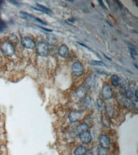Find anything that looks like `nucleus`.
Returning <instances> with one entry per match:
<instances>
[{"instance_id":"obj_9","label":"nucleus","mask_w":138,"mask_h":155,"mask_svg":"<svg viewBox=\"0 0 138 155\" xmlns=\"http://www.w3.org/2000/svg\"><path fill=\"white\" fill-rule=\"evenodd\" d=\"M58 53L59 55L63 57V58H66L69 55V49L66 45H62L59 47L58 50Z\"/></svg>"},{"instance_id":"obj_19","label":"nucleus","mask_w":138,"mask_h":155,"mask_svg":"<svg viewBox=\"0 0 138 155\" xmlns=\"http://www.w3.org/2000/svg\"><path fill=\"white\" fill-rule=\"evenodd\" d=\"M99 155H106L108 154V152L106 150V149L100 147L99 150Z\"/></svg>"},{"instance_id":"obj_11","label":"nucleus","mask_w":138,"mask_h":155,"mask_svg":"<svg viewBox=\"0 0 138 155\" xmlns=\"http://www.w3.org/2000/svg\"><path fill=\"white\" fill-rule=\"evenodd\" d=\"M20 15H21L22 18L24 19L28 20V21H36L37 22H38V19L39 20V19L30 15V14H28L27 13L24 12V11H21V12H20Z\"/></svg>"},{"instance_id":"obj_5","label":"nucleus","mask_w":138,"mask_h":155,"mask_svg":"<svg viewBox=\"0 0 138 155\" xmlns=\"http://www.w3.org/2000/svg\"><path fill=\"white\" fill-rule=\"evenodd\" d=\"M22 44L24 46V47L29 48V49H33L36 47V43L33 40L28 38V37H25V38H23L21 40Z\"/></svg>"},{"instance_id":"obj_1","label":"nucleus","mask_w":138,"mask_h":155,"mask_svg":"<svg viewBox=\"0 0 138 155\" xmlns=\"http://www.w3.org/2000/svg\"><path fill=\"white\" fill-rule=\"evenodd\" d=\"M1 50L5 55L7 56H12L15 53V49L9 42H4L1 45Z\"/></svg>"},{"instance_id":"obj_12","label":"nucleus","mask_w":138,"mask_h":155,"mask_svg":"<svg viewBox=\"0 0 138 155\" xmlns=\"http://www.w3.org/2000/svg\"><path fill=\"white\" fill-rule=\"evenodd\" d=\"M87 153V149L83 146H80L75 149L74 151V155H85Z\"/></svg>"},{"instance_id":"obj_22","label":"nucleus","mask_w":138,"mask_h":155,"mask_svg":"<svg viewBox=\"0 0 138 155\" xmlns=\"http://www.w3.org/2000/svg\"><path fill=\"white\" fill-rule=\"evenodd\" d=\"M135 96H136V99H137V90H136V92H135Z\"/></svg>"},{"instance_id":"obj_8","label":"nucleus","mask_w":138,"mask_h":155,"mask_svg":"<svg viewBox=\"0 0 138 155\" xmlns=\"http://www.w3.org/2000/svg\"><path fill=\"white\" fill-rule=\"evenodd\" d=\"M80 139L81 142L84 144H87L91 141L92 136L90 133L89 132L87 131L85 132H83L81 134H80Z\"/></svg>"},{"instance_id":"obj_10","label":"nucleus","mask_w":138,"mask_h":155,"mask_svg":"<svg viewBox=\"0 0 138 155\" xmlns=\"http://www.w3.org/2000/svg\"><path fill=\"white\" fill-rule=\"evenodd\" d=\"M87 88L86 87V86L80 87V88L78 89V90L76 91V96L80 99L84 98L85 94L86 93H87Z\"/></svg>"},{"instance_id":"obj_14","label":"nucleus","mask_w":138,"mask_h":155,"mask_svg":"<svg viewBox=\"0 0 138 155\" xmlns=\"http://www.w3.org/2000/svg\"><path fill=\"white\" fill-rule=\"evenodd\" d=\"M36 6H37V8H34L33 7V8H34V9H35L36 10L42 11V12L46 13H51V11L49 9H48V8L44 7V6H42L41 5H39V4H36Z\"/></svg>"},{"instance_id":"obj_3","label":"nucleus","mask_w":138,"mask_h":155,"mask_svg":"<svg viewBox=\"0 0 138 155\" xmlns=\"http://www.w3.org/2000/svg\"><path fill=\"white\" fill-rule=\"evenodd\" d=\"M83 67L80 62H74L72 66V72L74 76H81L83 74Z\"/></svg>"},{"instance_id":"obj_15","label":"nucleus","mask_w":138,"mask_h":155,"mask_svg":"<svg viewBox=\"0 0 138 155\" xmlns=\"http://www.w3.org/2000/svg\"><path fill=\"white\" fill-rule=\"evenodd\" d=\"M111 81L112 85L115 86V87H117V86L119 85L120 78L117 75H113L111 78Z\"/></svg>"},{"instance_id":"obj_2","label":"nucleus","mask_w":138,"mask_h":155,"mask_svg":"<svg viewBox=\"0 0 138 155\" xmlns=\"http://www.w3.org/2000/svg\"><path fill=\"white\" fill-rule=\"evenodd\" d=\"M36 47L37 53L39 55L42 57H45L48 55V46L47 43L44 42H40L38 43Z\"/></svg>"},{"instance_id":"obj_23","label":"nucleus","mask_w":138,"mask_h":155,"mask_svg":"<svg viewBox=\"0 0 138 155\" xmlns=\"http://www.w3.org/2000/svg\"><path fill=\"white\" fill-rule=\"evenodd\" d=\"M2 2H3L2 1H0V5H1L2 4Z\"/></svg>"},{"instance_id":"obj_20","label":"nucleus","mask_w":138,"mask_h":155,"mask_svg":"<svg viewBox=\"0 0 138 155\" xmlns=\"http://www.w3.org/2000/svg\"><path fill=\"white\" fill-rule=\"evenodd\" d=\"M6 28V25L3 22H0V32L3 31Z\"/></svg>"},{"instance_id":"obj_16","label":"nucleus","mask_w":138,"mask_h":155,"mask_svg":"<svg viewBox=\"0 0 138 155\" xmlns=\"http://www.w3.org/2000/svg\"><path fill=\"white\" fill-rule=\"evenodd\" d=\"M129 50H130L131 57H133L134 59H136L137 57V51H136V50H135L134 48H133L129 47Z\"/></svg>"},{"instance_id":"obj_17","label":"nucleus","mask_w":138,"mask_h":155,"mask_svg":"<svg viewBox=\"0 0 138 155\" xmlns=\"http://www.w3.org/2000/svg\"><path fill=\"white\" fill-rule=\"evenodd\" d=\"M90 64L92 65H97V66H101V67H106V65L101 61H91L90 62Z\"/></svg>"},{"instance_id":"obj_18","label":"nucleus","mask_w":138,"mask_h":155,"mask_svg":"<svg viewBox=\"0 0 138 155\" xmlns=\"http://www.w3.org/2000/svg\"><path fill=\"white\" fill-rule=\"evenodd\" d=\"M125 96H126V97H127V99H131L132 97L134 96L133 92L131 90H130V89H129V90H126Z\"/></svg>"},{"instance_id":"obj_4","label":"nucleus","mask_w":138,"mask_h":155,"mask_svg":"<svg viewBox=\"0 0 138 155\" xmlns=\"http://www.w3.org/2000/svg\"><path fill=\"white\" fill-rule=\"evenodd\" d=\"M102 95L103 98L106 100L110 99L113 96V92L110 85L105 84L102 88Z\"/></svg>"},{"instance_id":"obj_13","label":"nucleus","mask_w":138,"mask_h":155,"mask_svg":"<svg viewBox=\"0 0 138 155\" xmlns=\"http://www.w3.org/2000/svg\"><path fill=\"white\" fill-rule=\"evenodd\" d=\"M88 126L87 123H83L82 124L80 125L78 127L76 128V132L78 134H81L83 132H85L88 130Z\"/></svg>"},{"instance_id":"obj_6","label":"nucleus","mask_w":138,"mask_h":155,"mask_svg":"<svg viewBox=\"0 0 138 155\" xmlns=\"http://www.w3.org/2000/svg\"><path fill=\"white\" fill-rule=\"evenodd\" d=\"M100 147L105 149H108L110 146V142L109 137L106 135H101L99 138Z\"/></svg>"},{"instance_id":"obj_7","label":"nucleus","mask_w":138,"mask_h":155,"mask_svg":"<svg viewBox=\"0 0 138 155\" xmlns=\"http://www.w3.org/2000/svg\"><path fill=\"white\" fill-rule=\"evenodd\" d=\"M82 113L78 111H73L69 114V120L71 122H76L81 119Z\"/></svg>"},{"instance_id":"obj_21","label":"nucleus","mask_w":138,"mask_h":155,"mask_svg":"<svg viewBox=\"0 0 138 155\" xmlns=\"http://www.w3.org/2000/svg\"><path fill=\"white\" fill-rule=\"evenodd\" d=\"M99 2L100 5L102 6V8H106V7H105V6H104V5H103V3H102V1H99Z\"/></svg>"}]
</instances>
